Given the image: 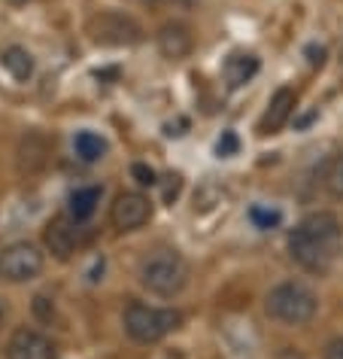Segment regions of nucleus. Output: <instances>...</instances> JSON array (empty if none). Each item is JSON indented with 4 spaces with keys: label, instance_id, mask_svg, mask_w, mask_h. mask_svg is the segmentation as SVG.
Returning a JSON list of instances; mask_svg holds the SVG:
<instances>
[{
    "label": "nucleus",
    "instance_id": "nucleus-1",
    "mask_svg": "<svg viewBox=\"0 0 343 359\" xmlns=\"http://www.w3.org/2000/svg\"><path fill=\"white\" fill-rule=\"evenodd\" d=\"M340 247H343V226L331 210L307 213L288 235V253L310 274L331 271Z\"/></svg>",
    "mask_w": 343,
    "mask_h": 359
},
{
    "label": "nucleus",
    "instance_id": "nucleus-2",
    "mask_svg": "<svg viewBox=\"0 0 343 359\" xmlns=\"http://www.w3.org/2000/svg\"><path fill=\"white\" fill-rule=\"evenodd\" d=\"M140 283L158 299H174L188 283V262L179 250H155L140 262Z\"/></svg>",
    "mask_w": 343,
    "mask_h": 359
},
{
    "label": "nucleus",
    "instance_id": "nucleus-3",
    "mask_svg": "<svg viewBox=\"0 0 343 359\" xmlns=\"http://www.w3.org/2000/svg\"><path fill=\"white\" fill-rule=\"evenodd\" d=\"M265 311L270 320L286 323V326H307L316 317V311H319V299H316V292L307 283L286 280L267 292Z\"/></svg>",
    "mask_w": 343,
    "mask_h": 359
},
{
    "label": "nucleus",
    "instance_id": "nucleus-4",
    "mask_svg": "<svg viewBox=\"0 0 343 359\" xmlns=\"http://www.w3.org/2000/svg\"><path fill=\"white\" fill-rule=\"evenodd\" d=\"M122 323L131 341H137V344H158L161 338H167L170 332L183 326V313L176 308H152V304H143V302H131L125 308Z\"/></svg>",
    "mask_w": 343,
    "mask_h": 359
},
{
    "label": "nucleus",
    "instance_id": "nucleus-5",
    "mask_svg": "<svg viewBox=\"0 0 343 359\" xmlns=\"http://www.w3.org/2000/svg\"><path fill=\"white\" fill-rule=\"evenodd\" d=\"M88 34L97 46H110V49H122V46H137L143 40V28L131 15L106 10L97 13L92 22H88Z\"/></svg>",
    "mask_w": 343,
    "mask_h": 359
},
{
    "label": "nucleus",
    "instance_id": "nucleus-6",
    "mask_svg": "<svg viewBox=\"0 0 343 359\" xmlns=\"http://www.w3.org/2000/svg\"><path fill=\"white\" fill-rule=\"evenodd\" d=\"M43 259L40 247L31 244V241H15V244L0 250V280L6 283H28V280H37L43 274Z\"/></svg>",
    "mask_w": 343,
    "mask_h": 359
},
{
    "label": "nucleus",
    "instance_id": "nucleus-7",
    "mask_svg": "<svg viewBox=\"0 0 343 359\" xmlns=\"http://www.w3.org/2000/svg\"><path fill=\"white\" fill-rule=\"evenodd\" d=\"M152 219V204L143 192H119L110 208V222L115 231H137Z\"/></svg>",
    "mask_w": 343,
    "mask_h": 359
},
{
    "label": "nucleus",
    "instance_id": "nucleus-8",
    "mask_svg": "<svg viewBox=\"0 0 343 359\" xmlns=\"http://www.w3.org/2000/svg\"><path fill=\"white\" fill-rule=\"evenodd\" d=\"M6 359H55V347L43 332L22 326L6 341Z\"/></svg>",
    "mask_w": 343,
    "mask_h": 359
},
{
    "label": "nucleus",
    "instance_id": "nucleus-9",
    "mask_svg": "<svg viewBox=\"0 0 343 359\" xmlns=\"http://www.w3.org/2000/svg\"><path fill=\"white\" fill-rule=\"evenodd\" d=\"M43 244H46V250L58 259V262H67V259L76 253V244H79L74 222H70L67 217L49 219L46 229H43Z\"/></svg>",
    "mask_w": 343,
    "mask_h": 359
},
{
    "label": "nucleus",
    "instance_id": "nucleus-10",
    "mask_svg": "<svg viewBox=\"0 0 343 359\" xmlns=\"http://www.w3.org/2000/svg\"><path fill=\"white\" fill-rule=\"evenodd\" d=\"M295 104H298L295 88H276L274 97H270V104H267V110H265V116H261V122H258L261 137L283 131V125L292 119V113H295Z\"/></svg>",
    "mask_w": 343,
    "mask_h": 359
},
{
    "label": "nucleus",
    "instance_id": "nucleus-11",
    "mask_svg": "<svg viewBox=\"0 0 343 359\" xmlns=\"http://www.w3.org/2000/svg\"><path fill=\"white\" fill-rule=\"evenodd\" d=\"M192 46H195V37H192V31H188V25H183V22H167L164 28L158 31V52L170 61L186 58L188 52H192Z\"/></svg>",
    "mask_w": 343,
    "mask_h": 359
},
{
    "label": "nucleus",
    "instance_id": "nucleus-12",
    "mask_svg": "<svg viewBox=\"0 0 343 359\" xmlns=\"http://www.w3.org/2000/svg\"><path fill=\"white\" fill-rule=\"evenodd\" d=\"M0 67H4V74L13 79V83H31L34 70H37V65H34V55L28 49L22 46H10L0 52Z\"/></svg>",
    "mask_w": 343,
    "mask_h": 359
},
{
    "label": "nucleus",
    "instance_id": "nucleus-13",
    "mask_svg": "<svg viewBox=\"0 0 343 359\" xmlns=\"http://www.w3.org/2000/svg\"><path fill=\"white\" fill-rule=\"evenodd\" d=\"M222 74H225V83H228V88H240V86H246L249 79L258 74V58L249 55V52H237V55H231L228 61H225Z\"/></svg>",
    "mask_w": 343,
    "mask_h": 359
},
{
    "label": "nucleus",
    "instance_id": "nucleus-14",
    "mask_svg": "<svg viewBox=\"0 0 343 359\" xmlns=\"http://www.w3.org/2000/svg\"><path fill=\"white\" fill-rule=\"evenodd\" d=\"M101 204V186H85V189H76L70 195V217L76 222H85L92 219V213L97 210Z\"/></svg>",
    "mask_w": 343,
    "mask_h": 359
},
{
    "label": "nucleus",
    "instance_id": "nucleus-15",
    "mask_svg": "<svg viewBox=\"0 0 343 359\" xmlns=\"http://www.w3.org/2000/svg\"><path fill=\"white\" fill-rule=\"evenodd\" d=\"M74 147H76V156L83 161H88V165H92V161H101L106 156V140L94 131H79Z\"/></svg>",
    "mask_w": 343,
    "mask_h": 359
},
{
    "label": "nucleus",
    "instance_id": "nucleus-16",
    "mask_svg": "<svg viewBox=\"0 0 343 359\" xmlns=\"http://www.w3.org/2000/svg\"><path fill=\"white\" fill-rule=\"evenodd\" d=\"M322 186L331 198H343V152L322 168Z\"/></svg>",
    "mask_w": 343,
    "mask_h": 359
},
{
    "label": "nucleus",
    "instance_id": "nucleus-17",
    "mask_svg": "<svg viewBox=\"0 0 343 359\" xmlns=\"http://www.w3.org/2000/svg\"><path fill=\"white\" fill-rule=\"evenodd\" d=\"M249 219H252L255 229H276L279 222H283V213H279L276 208H270V204H252Z\"/></svg>",
    "mask_w": 343,
    "mask_h": 359
},
{
    "label": "nucleus",
    "instance_id": "nucleus-18",
    "mask_svg": "<svg viewBox=\"0 0 343 359\" xmlns=\"http://www.w3.org/2000/svg\"><path fill=\"white\" fill-rule=\"evenodd\" d=\"M237 149H240V140H237V134H234V131H222L219 143H216V152L228 158V156H237Z\"/></svg>",
    "mask_w": 343,
    "mask_h": 359
},
{
    "label": "nucleus",
    "instance_id": "nucleus-19",
    "mask_svg": "<svg viewBox=\"0 0 343 359\" xmlns=\"http://www.w3.org/2000/svg\"><path fill=\"white\" fill-rule=\"evenodd\" d=\"M131 177L137 180L140 186H158V174L149 165H143V161H137V165L131 168Z\"/></svg>",
    "mask_w": 343,
    "mask_h": 359
},
{
    "label": "nucleus",
    "instance_id": "nucleus-20",
    "mask_svg": "<svg viewBox=\"0 0 343 359\" xmlns=\"http://www.w3.org/2000/svg\"><path fill=\"white\" fill-rule=\"evenodd\" d=\"M167 183H164V204H174L176 201V195H179V189H183V177L179 174H170V177H164Z\"/></svg>",
    "mask_w": 343,
    "mask_h": 359
},
{
    "label": "nucleus",
    "instance_id": "nucleus-21",
    "mask_svg": "<svg viewBox=\"0 0 343 359\" xmlns=\"http://www.w3.org/2000/svg\"><path fill=\"white\" fill-rule=\"evenodd\" d=\"M322 359H343V335L334 338V341H328V347H325Z\"/></svg>",
    "mask_w": 343,
    "mask_h": 359
},
{
    "label": "nucleus",
    "instance_id": "nucleus-22",
    "mask_svg": "<svg viewBox=\"0 0 343 359\" xmlns=\"http://www.w3.org/2000/svg\"><path fill=\"white\" fill-rule=\"evenodd\" d=\"M307 55H310V67H322L325 65V49L322 46H310L307 49Z\"/></svg>",
    "mask_w": 343,
    "mask_h": 359
},
{
    "label": "nucleus",
    "instance_id": "nucleus-23",
    "mask_svg": "<svg viewBox=\"0 0 343 359\" xmlns=\"http://www.w3.org/2000/svg\"><path fill=\"white\" fill-rule=\"evenodd\" d=\"M276 359H304L301 353H298V350H292V347H283V350H279V356Z\"/></svg>",
    "mask_w": 343,
    "mask_h": 359
},
{
    "label": "nucleus",
    "instance_id": "nucleus-24",
    "mask_svg": "<svg viewBox=\"0 0 343 359\" xmlns=\"http://www.w3.org/2000/svg\"><path fill=\"white\" fill-rule=\"evenodd\" d=\"M6 311H10V308H6V302L0 299V329H4V323H6Z\"/></svg>",
    "mask_w": 343,
    "mask_h": 359
},
{
    "label": "nucleus",
    "instance_id": "nucleus-25",
    "mask_svg": "<svg viewBox=\"0 0 343 359\" xmlns=\"http://www.w3.org/2000/svg\"><path fill=\"white\" fill-rule=\"evenodd\" d=\"M143 4H158V0H143Z\"/></svg>",
    "mask_w": 343,
    "mask_h": 359
},
{
    "label": "nucleus",
    "instance_id": "nucleus-26",
    "mask_svg": "<svg viewBox=\"0 0 343 359\" xmlns=\"http://www.w3.org/2000/svg\"><path fill=\"white\" fill-rule=\"evenodd\" d=\"M13 4H24V0H13Z\"/></svg>",
    "mask_w": 343,
    "mask_h": 359
}]
</instances>
